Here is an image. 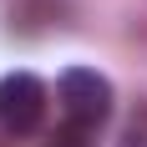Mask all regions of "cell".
<instances>
[{"label":"cell","mask_w":147,"mask_h":147,"mask_svg":"<svg viewBox=\"0 0 147 147\" xmlns=\"http://www.w3.org/2000/svg\"><path fill=\"white\" fill-rule=\"evenodd\" d=\"M56 96H61V107H66L71 122L102 127V122L112 117V81H107L102 71H91V66H71V71H61Z\"/></svg>","instance_id":"obj_1"},{"label":"cell","mask_w":147,"mask_h":147,"mask_svg":"<svg viewBox=\"0 0 147 147\" xmlns=\"http://www.w3.org/2000/svg\"><path fill=\"white\" fill-rule=\"evenodd\" d=\"M46 117V81L30 71H10L0 76V127L5 132H36Z\"/></svg>","instance_id":"obj_2"},{"label":"cell","mask_w":147,"mask_h":147,"mask_svg":"<svg viewBox=\"0 0 147 147\" xmlns=\"http://www.w3.org/2000/svg\"><path fill=\"white\" fill-rule=\"evenodd\" d=\"M91 137H96V127H86V122H61L56 132H51V147H91Z\"/></svg>","instance_id":"obj_3"}]
</instances>
